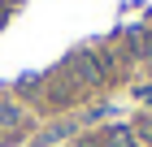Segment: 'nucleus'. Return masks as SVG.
<instances>
[{"label":"nucleus","mask_w":152,"mask_h":147,"mask_svg":"<svg viewBox=\"0 0 152 147\" xmlns=\"http://www.w3.org/2000/svg\"><path fill=\"white\" fill-rule=\"evenodd\" d=\"M135 134H139V143H152V121H143L139 130H135Z\"/></svg>","instance_id":"nucleus-3"},{"label":"nucleus","mask_w":152,"mask_h":147,"mask_svg":"<svg viewBox=\"0 0 152 147\" xmlns=\"http://www.w3.org/2000/svg\"><path fill=\"white\" fill-rule=\"evenodd\" d=\"M22 121V108H13V104H0V130H9V125Z\"/></svg>","instance_id":"nucleus-2"},{"label":"nucleus","mask_w":152,"mask_h":147,"mask_svg":"<svg viewBox=\"0 0 152 147\" xmlns=\"http://www.w3.org/2000/svg\"><path fill=\"white\" fill-rule=\"evenodd\" d=\"M109 147H139V134L130 125H113L109 130Z\"/></svg>","instance_id":"nucleus-1"},{"label":"nucleus","mask_w":152,"mask_h":147,"mask_svg":"<svg viewBox=\"0 0 152 147\" xmlns=\"http://www.w3.org/2000/svg\"><path fill=\"white\" fill-rule=\"evenodd\" d=\"M0 4H18V0H0Z\"/></svg>","instance_id":"nucleus-4"}]
</instances>
